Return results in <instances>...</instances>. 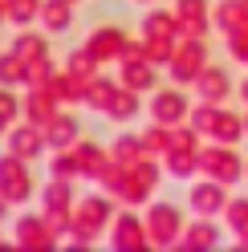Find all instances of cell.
Wrapping results in <instances>:
<instances>
[{"label":"cell","mask_w":248,"mask_h":252,"mask_svg":"<svg viewBox=\"0 0 248 252\" xmlns=\"http://www.w3.org/2000/svg\"><path fill=\"white\" fill-rule=\"evenodd\" d=\"M199 175L220 179V183L232 187V183L244 179V159L228 143H208V147H199Z\"/></svg>","instance_id":"3957f363"},{"label":"cell","mask_w":248,"mask_h":252,"mask_svg":"<svg viewBox=\"0 0 248 252\" xmlns=\"http://www.w3.org/2000/svg\"><path fill=\"white\" fill-rule=\"evenodd\" d=\"M138 110H143V94H134V90L122 86L118 98L110 102V110H106V118L110 122H130V118H138Z\"/></svg>","instance_id":"7402d4cb"},{"label":"cell","mask_w":248,"mask_h":252,"mask_svg":"<svg viewBox=\"0 0 248 252\" xmlns=\"http://www.w3.org/2000/svg\"><path fill=\"white\" fill-rule=\"evenodd\" d=\"M12 53L25 57L29 65H33V61H45V57H49V41L37 37V33H21V37H17V45H12Z\"/></svg>","instance_id":"484cf974"},{"label":"cell","mask_w":248,"mask_h":252,"mask_svg":"<svg viewBox=\"0 0 248 252\" xmlns=\"http://www.w3.org/2000/svg\"><path fill=\"white\" fill-rule=\"evenodd\" d=\"M208 138H212V143H228V147H236L240 138H248V130H244V114H240V110L220 106V110H216L212 130H208Z\"/></svg>","instance_id":"5bb4252c"},{"label":"cell","mask_w":248,"mask_h":252,"mask_svg":"<svg viewBox=\"0 0 248 252\" xmlns=\"http://www.w3.org/2000/svg\"><path fill=\"white\" fill-rule=\"evenodd\" d=\"M25 114V102L17 98V94H12V86H0V122H12V118H21Z\"/></svg>","instance_id":"f546056e"},{"label":"cell","mask_w":248,"mask_h":252,"mask_svg":"<svg viewBox=\"0 0 248 252\" xmlns=\"http://www.w3.org/2000/svg\"><path fill=\"white\" fill-rule=\"evenodd\" d=\"M224 49H228L232 61L248 65V25H244V29H232V33H224Z\"/></svg>","instance_id":"83f0119b"},{"label":"cell","mask_w":248,"mask_h":252,"mask_svg":"<svg viewBox=\"0 0 248 252\" xmlns=\"http://www.w3.org/2000/svg\"><path fill=\"white\" fill-rule=\"evenodd\" d=\"M143 147H147V155H167L171 151V126H163V122L147 126L143 130Z\"/></svg>","instance_id":"4316f807"},{"label":"cell","mask_w":248,"mask_h":252,"mask_svg":"<svg viewBox=\"0 0 248 252\" xmlns=\"http://www.w3.org/2000/svg\"><path fill=\"white\" fill-rule=\"evenodd\" d=\"M110 244H114V248H147V224H143V216H134L130 208L118 212V216H114Z\"/></svg>","instance_id":"7c38bea8"},{"label":"cell","mask_w":248,"mask_h":252,"mask_svg":"<svg viewBox=\"0 0 248 252\" xmlns=\"http://www.w3.org/2000/svg\"><path fill=\"white\" fill-rule=\"evenodd\" d=\"M126 33H122L118 25H98L94 33H90L86 41V53L98 61V65H106V61H122V53H126Z\"/></svg>","instance_id":"ba28073f"},{"label":"cell","mask_w":248,"mask_h":252,"mask_svg":"<svg viewBox=\"0 0 248 252\" xmlns=\"http://www.w3.org/2000/svg\"><path fill=\"white\" fill-rule=\"evenodd\" d=\"M147 155V147H143V134H122L118 143L110 147V159L114 163H122V167H134L138 159Z\"/></svg>","instance_id":"cb8c5ba5"},{"label":"cell","mask_w":248,"mask_h":252,"mask_svg":"<svg viewBox=\"0 0 248 252\" xmlns=\"http://www.w3.org/2000/svg\"><path fill=\"white\" fill-rule=\"evenodd\" d=\"M163 163H167V175L171 179H195L199 175V151H167L163 155Z\"/></svg>","instance_id":"44dd1931"},{"label":"cell","mask_w":248,"mask_h":252,"mask_svg":"<svg viewBox=\"0 0 248 252\" xmlns=\"http://www.w3.org/2000/svg\"><path fill=\"white\" fill-rule=\"evenodd\" d=\"M244 179H248V163H244Z\"/></svg>","instance_id":"d590c367"},{"label":"cell","mask_w":248,"mask_h":252,"mask_svg":"<svg viewBox=\"0 0 248 252\" xmlns=\"http://www.w3.org/2000/svg\"><path fill=\"white\" fill-rule=\"evenodd\" d=\"M147 114H151V122L179 126V122H187V114H191V98L179 86H155L151 102H147Z\"/></svg>","instance_id":"5b68a950"},{"label":"cell","mask_w":248,"mask_h":252,"mask_svg":"<svg viewBox=\"0 0 248 252\" xmlns=\"http://www.w3.org/2000/svg\"><path fill=\"white\" fill-rule=\"evenodd\" d=\"M224 244V228L216 224V216H195L179 236V248L187 252H204V248H220Z\"/></svg>","instance_id":"9c48e42d"},{"label":"cell","mask_w":248,"mask_h":252,"mask_svg":"<svg viewBox=\"0 0 248 252\" xmlns=\"http://www.w3.org/2000/svg\"><path fill=\"white\" fill-rule=\"evenodd\" d=\"M45 126H49L45 143H49L53 151H65V147H73V138H77V118H73V114H53Z\"/></svg>","instance_id":"d6986e66"},{"label":"cell","mask_w":248,"mask_h":252,"mask_svg":"<svg viewBox=\"0 0 248 252\" xmlns=\"http://www.w3.org/2000/svg\"><path fill=\"white\" fill-rule=\"evenodd\" d=\"M118 82L126 90H134V94H151L159 86V69H155V61H147V57H122V77Z\"/></svg>","instance_id":"8fae6325"},{"label":"cell","mask_w":248,"mask_h":252,"mask_svg":"<svg viewBox=\"0 0 248 252\" xmlns=\"http://www.w3.org/2000/svg\"><path fill=\"white\" fill-rule=\"evenodd\" d=\"M143 37H179L175 8H151L143 17Z\"/></svg>","instance_id":"ffe728a7"},{"label":"cell","mask_w":248,"mask_h":252,"mask_svg":"<svg viewBox=\"0 0 248 252\" xmlns=\"http://www.w3.org/2000/svg\"><path fill=\"white\" fill-rule=\"evenodd\" d=\"M143 224H147V244L151 248H179V236H183V212L175 208V203H167V199H155L147 203V216H143Z\"/></svg>","instance_id":"6da1fadb"},{"label":"cell","mask_w":248,"mask_h":252,"mask_svg":"<svg viewBox=\"0 0 248 252\" xmlns=\"http://www.w3.org/2000/svg\"><path fill=\"white\" fill-rule=\"evenodd\" d=\"M236 94H240V102H244V106H248V77H244V82H240V86H236Z\"/></svg>","instance_id":"4dcf8cb0"},{"label":"cell","mask_w":248,"mask_h":252,"mask_svg":"<svg viewBox=\"0 0 248 252\" xmlns=\"http://www.w3.org/2000/svg\"><path fill=\"white\" fill-rule=\"evenodd\" d=\"M204 65H208V37H179L171 61H167L171 82H175V86H191Z\"/></svg>","instance_id":"7a4b0ae2"},{"label":"cell","mask_w":248,"mask_h":252,"mask_svg":"<svg viewBox=\"0 0 248 252\" xmlns=\"http://www.w3.org/2000/svg\"><path fill=\"white\" fill-rule=\"evenodd\" d=\"M240 4H244V12H248V0H240Z\"/></svg>","instance_id":"e575fe53"},{"label":"cell","mask_w":248,"mask_h":252,"mask_svg":"<svg viewBox=\"0 0 248 252\" xmlns=\"http://www.w3.org/2000/svg\"><path fill=\"white\" fill-rule=\"evenodd\" d=\"M25 114H29V122H49L53 114H57V106H53V94L45 90V86H37L33 94H29V102H25Z\"/></svg>","instance_id":"603a6c76"},{"label":"cell","mask_w":248,"mask_h":252,"mask_svg":"<svg viewBox=\"0 0 248 252\" xmlns=\"http://www.w3.org/2000/svg\"><path fill=\"white\" fill-rule=\"evenodd\" d=\"M191 86H195V98H199V102H216V106H224L232 94H236V82H232V73H228L224 65H212V61L199 69V77H195Z\"/></svg>","instance_id":"52a82bcc"},{"label":"cell","mask_w":248,"mask_h":252,"mask_svg":"<svg viewBox=\"0 0 248 252\" xmlns=\"http://www.w3.org/2000/svg\"><path fill=\"white\" fill-rule=\"evenodd\" d=\"M179 37H208L212 29V4L208 0H175Z\"/></svg>","instance_id":"30bf717a"},{"label":"cell","mask_w":248,"mask_h":252,"mask_svg":"<svg viewBox=\"0 0 248 252\" xmlns=\"http://www.w3.org/2000/svg\"><path fill=\"white\" fill-rule=\"evenodd\" d=\"M244 130H248V110H244Z\"/></svg>","instance_id":"d6a6232c"},{"label":"cell","mask_w":248,"mask_h":252,"mask_svg":"<svg viewBox=\"0 0 248 252\" xmlns=\"http://www.w3.org/2000/svg\"><path fill=\"white\" fill-rule=\"evenodd\" d=\"M224 203H228V183L220 179H195L187 187V208L195 216H224Z\"/></svg>","instance_id":"8992f818"},{"label":"cell","mask_w":248,"mask_h":252,"mask_svg":"<svg viewBox=\"0 0 248 252\" xmlns=\"http://www.w3.org/2000/svg\"><path fill=\"white\" fill-rule=\"evenodd\" d=\"M224 224H228L232 236H236V244L248 248V195H228V203H224Z\"/></svg>","instance_id":"2e32d148"},{"label":"cell","mask_w":248,"mask_h":252,"mask_svg":"<svg viewBox=\"0 0 248 252\" xmlns=\"http://www.w3.org/2000/svg\"><path fill=\"white\" fill-rule=\"evenodd\" d=\"M12 240L25 244V248H49V244L57 240V232L49 228V220H45V212H41V216H21Z\"/></svg>","instance_id":"4fadbf2b"},{"label":"cell","mask_w":248,"mask_h":252,"mask_svg":"<svg viewBox=\"0 0 248 252\" xmlns=\"http://www.w3.org/2000/svg\"><path fill=\"white\" fill-rule=\"evenodd\" d=\"M4 17H12L17 25H29V21H37V17H41V0H8Z\"/></svg>","instance_id":"f1b7e54d"},{"label":"cell","mask_w":248,"mask_h":252,"mask_svg":"<svg viewBox=\"0 0 248 252\" xmlns=\"http://www.w3.org/2000/svg\"><path fill=\"white\" fill-rule=\"evenodd\" d=\"M0 8H8V0H0Z\"/></svg>","instance_id":"836d02e7"},{"label":"cell","mask_w":248,"mask_h":252,"mask_svg":"<svg viewBox=\"0 0 248 252\" xmlns=\"http://www.w3.org/2000/svg\"><path fill=\"white\" fill-rule=\"evenodd\" d=\"M0 199L8 203H29L33 199V175H29V159H21V155H0Z\"/></svg>","instance_id":"277c9868"},{"label":"cell","mask_w":248,"mask_h":252,"mask_svg":"<svg viewBox=\"0 0 248 252\" xmlns=\"http://www.w3.org/2000/svg\"><path fill=\"white\" fill-rule=\"evenodd\" d=\"M45 134H41V126L37 122H29V126H17V130L8 134V151L12 155H21V159H37V155H45Z\"/></svg>","instance_id":"9a60e30c"},{"label":"cell","mask_w":248,"mask_h":252,"mask_svg":"<svg viewBox=\"0 0 248 252\" xmlns=\"http://www.w3.org/2000/svg\"><path fill=\"white\" fill-rule=\"evenodd\" d=\"M212 25L220 29V33H232V29L248 25V12H244L240 0H220V4H212Z\"/></svg>","instance_id":"e0dca14e"},{"label":"cell","mask_w":248,"mask_h":252,"mask_svg":"<svg viewBox=\"0 0 248 252\" xmlns=\"http://www.w3.org/2000/svg\"><path fill=\"white\" fill-rule=\"evenodd\" d=\"M29 82V61L17 53H0V86H25Z\"/></svg>","instance_id":"d4e9b609"},{"label":"cell","mask_w":248,"mask_h":252,"mask_svg":"<svg viewBox=\"0 0 248 252\" xmlns=\"http://www.w3.org/2000/svg\"><path fill=\"white\" fill-rule=\"evenodd\" d=\"M134 4H155V0H134Z\"/></svg>","instance_id":"1f68e13d"},{"label":"cell","mask_w":248,"mask_h":252,"mask_svg":"<svg viewBox=\"0 0 248 252\" xmlns=\"http://www.w3.org/2000/svg\"><path fill=\"white\" fill-rule=\"evenodd\" d=\"M41 21H45V33H65V29L73 25V4L69 0H45L41 4Z\"/></svg>","instance_id":"ac0fdd59"}]
</instances>
